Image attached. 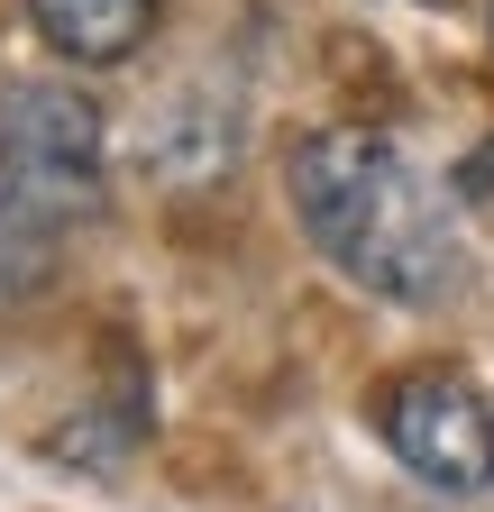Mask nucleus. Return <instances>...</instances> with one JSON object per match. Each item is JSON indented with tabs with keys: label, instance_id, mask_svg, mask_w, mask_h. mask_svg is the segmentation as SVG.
<instances>
[{
	"label": "nucleus",
	"instance_id": "obj_1",
	"mask_svg": "<svg viewBox=\"0 0 494 512\" xmlns=\"http://www.w3.org/2000/svg\"><path fill=\"white\" fill-rule=\"evenodd\" d=\"M284 192L302 238L321 247V266H339L357 293H376L394 311H440L467 293V238L394 138L376 128H312L284 156Z\"/></svg>",
	"mask_w": 494,
	"mask_h": 512
},
{
	"label": "nucleus",
	"instance_id": "obj_5",
	"mask_svg": "<svg viewBox=\"0 0 494 512\" xmlns=\"http://www.w3.org/2000/svg\"><path fill=\"white\" fill-rule=\"evenodd\" d=\"M55 247H65V229L0 192V302H10V293H37L55 275Z\"/></svg>",
	"mask_w": 494,
	"mask_h": 512
},
{
	"label": "nucleus",
	"instance_id": "obj_3",
	"mask_svg": "<svg viewBox=\"0 0 494 512\" xmlns=\"http://www.w3.org/2000/svg\"><path fill=\"white\" fill-rule=\"evenodd\" d=\"M0 192L55 229H74L101 192V110L74 83H10L0 92Z\"/></svg>",
	"mask_w": 494,
	"mask_h": 512
},
{
	"label": "nucleus",
	"instance_id": "obj_2",
	"mask_svg": "<svg viewBox=\"0 0 494 512\" xmlns=\"http://www.w3.org/2000/svg\"><path fill=\"white\" fill-rule=\"evenodd\" d=\"M376 430L385 448L449 503L494 494V403L467 366H403L376 384Z\"/></svg>",
	"mask_w": 494,
	"mask_h": 512
},
{
	"label": "nucleus",
	"instance_id": "obj_4",
	"mask_svg": "<svg viewBox=\"0 0 494 512\" xmlns=\"http://www.w3.org/2000/svg\"><path fill=\"white\" fill-rule=\"evenodd\" d=\"M28 19L65 64H129L156 37V0H28Z\"/></svg>",
	"mask_w": 494,
	"mask_h": 512
},
{
	"label": "nucleus",
	"instance_id": "obj_6",
	"mask_svg": "<svg viewBox=\"0 0 494 512\" xmlns=\"http://www.w3.org/2000/svg\"><path fill=\"white\" fill-rule=\"evenodd\" d=\"M458 192H467L476 211H494V138H485V147H476V156L458 165Z\"/></svg>",
	"mask_w": 494,
	"mask_h": 512
}]
</instances>
